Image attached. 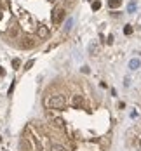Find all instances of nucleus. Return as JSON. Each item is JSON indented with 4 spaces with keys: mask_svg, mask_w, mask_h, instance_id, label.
<instances>
[{
    "mask_svg": "<svg viewBox=\"0 0 141 151\" xmlns=\"http://www.w3.org/2000/svg\"><path fill=\"white\" fill-rule=\"evenodd\" d=\"M46 106L54 108V109H61V108L66 106V99H64V96H61V94H56V96H51L49 99H46Z\"/></svg>",
    "mask_w": 141,
    "mask_h": 151,
    "instance_id": "1",
    "label": "nucleus"
},
{
    "mask_svg": "<svg viewBox=\"0 0 141 151\" xmlns=\"http://www.w3.org/2000/svg\"><path fill=\"white\" fill-rule=\"evenodd\" d=\"M52 23L54 24H61L63 21H64V17H66V11L63 9V7H56L54 11H52Z\"/></svg>",
    "mask_w": 141,
    "mask_h": 151,
    "instance_id": "2",
    "label": "nucleus"
},
{
    "mask_svg": "<svg viewBox=\"0 0 141 151\" xmlns=\"http://www.w3.org/2000/svg\"><path fill=\"white\" fill-rule=\"evenodd\" d=\"M37 45V42H35V38L31 37V35H26V37H23V40H21V47L23 49H33V47Z\"/></svg>",
    "mask_w": 141,
    "mask_h": 151,
    "instance_id": "3",
    "label": "nucleus"
},
{
    "mask_svg": "<svg viewBox=\"0 0 141 151\" xmlns=\"http://www.w3.org/2000/svg\"><path fill=\"white\" fill-rule=\"evenodd\" d=\"M19 150L21 151H33V144H31L26 137H21L19 139Z\"/></svg>",
    "mask_w": 141,
    "mask_h": 151,
    "instance_id": "4",
    "label": "nucleus"
},
{
    "mask_svg": "<svg viewBox=\"0 0 141 151\" xmlns=\"http://www.w3.org/2000/svg\"><path fill=\"white\" fill-rule=\"evenodd\" d=\"M72 104H73V108H75V109H80V108L84 106V97H82V96H73Z\"/></svg>",
    "mask_w": 141,
    "mask_h": 151,
    "instance_id": "5",
    "label": "nucleus"
},
{
    "mask_svg": "<svg viewBox=\"0 0 141 151\" xmlns=\"http://www.w3.org/2000/svg\"><path fill=\"white\" fill-rule=\"evenodd\" d=\"M37 37L42 38V40L47 38V37H49V28H47V26H38V30H37Z\"/></svg>",
    "mask_w": 141,
    "mask_h": 151,
    "instance_id": "6",
    "label": "nucleus"
},
{
    "mask_svg": "<svg viewBox=\"0 0 141 151\" xmlns=\"http://www.w3.org/2000/svg\"><path fill=\"white\" fill-rule=\"evenodd\" d=\"M51 120H52V125L56 127V129H64V120L59 118V116H51Z\"/></svg>",
    "mask_w": 141,
    "mask_h": 151,
    "instance_id": "7",
    "label": "nucleus"
},
{
    "mask_svg": "<svg viewBox=\"0 0 141 151\" xmlns=\"http://www.w3.org/2000/svg\"><path fill=\"white\" fill-rule=\"evenodd\" d=\"M31 144L35 146V151H44V148H42V144H40V141H38V137H37V136H33Z\"/></svg>",
    "mask_w": 141,
    "mask_h": 151,
    "instance_id": "8",
    "label": "nucleus"
},
{
    "mask_svg": "<svg viewBox=\"0 0 141 151\" xmlns=\"http://www.w3.org/2000/svg\"><path fill=\"white\" fill-rule=\"evenodd\" d=\"M122 5V0H108V7L110 9H119Z\"/></svg>",
    "mask_w": 141,
    "mask_h": 151,
    "instance_id": "9",
    "label": "nucleus"
},
{
    "mask_svg": "<svg viewBox=\"0 0 141 151\" xmlns=\"http://www.w3.org/2000/svg\"><path fill=\"white\" fill-rule=\"evenodd\" d=\"M51 151H68L64 146H61V144H58V142H52L51 144Z\"/></svg>",
    "mask_w": 141,
    "mask_h": 151,
    "instance_id": "10",
    "label": "nucleus"
},
{
    "mask_svg": "<svg viewBox=\"0 0 141 151\" xmlns=\"http://www.w3.org/2000/svg\"><path fill=\"white\" fill-rule=\"evenodd\" d=\"M140 59H131L129 61V68H131V70H138V68H140Z\"/></svg>",
    "mask_w": 141,
    "mask_h": 151,
    "instance_id": "11",
    "label": "nucleus"
},
{
    "mask_svg": "<svg viewBox=\"0 0 141 151\" xmlns=\"http://www.w3.org/2000/svg\"><path fill=\"white\" fill-rule=\"evenodd\" d=\"M17 33H19V28H17V24H12V26L9 28V35H11V37H17Z\"/></svg>",
    "mask_w": 141,
    "mask_h": 151,
    "instance_id": "12",
    "label": "nucleus"
},
{
    "mask_svg": "<svg viewBox=\"0 0 141 151\" xmlns=\"http://www.w3.org/2000/svg\"><path fill=\"white\" fill-rule=\"evenodd\" d=\"M12 68H14V70H19V68H21V61L17 59V58L12 59Z\"/></svg>",
    "mask_w": 141,
    "mask_h": 151,
    "instance_id": "13",
    "label": "nucleus"
},
{
    "mask_svg": "<svg viewBox=\"0 0 141 151\" xmlns=\"http://www.w3.org/2000/svg\"><path fill=\"white\" fill-rule=\"evenodd\" d=\"M101 9V2L99 0H94L93 2V11H99Z\"/></svg>",
    "mask_w": 141,
    "mask_h": 151,
    "instance_id": "14",
    "label": "nucleus"
},
{
    "mask_svg": "<svg viewBox=\"0 0 141 151\" xmlns=\"http://www.w3.org/2000/svg\"><path fill=\"white\" fill-rule=\"evenodd\" d=\"M131 33H132V26H131V24H127V26L124 28V35H131Z\"/></svg>",
    "mask_w": 141,
    "mask_h": 151,
    "instance_id": "15",
    "label": "nucleus"
},
{
    "mask_svg": "<svg viewBox=\"0 0 141 151\" xmlns=\"http://www.w3.org/2000/svg\"><path fill=\"white\" fill-rule=\"evenodd\" d=\"M72 19H68V23H66V26H64V31H70V28H72Z\"/></svg>",
    "mask_w": 141,
    "mask_h": 151,
    "instance_id": "16",
    "label": "nucleus"
},
{
    "mask_svg": "<svg viewBox=\"0 0 141 151\" xmlns=\"http://www.w3.org/2000/svg\"><path fill=\"white\" fill-rule=\"evenodd\" d=\"M31 66H33V59H30L28 63H26V64H25V70H30Z\"/></svg>",
    "mask_w": 141,
    "mask_h": 151,
    "instance_id": "17",
    "label": "nucleus"
},
{
    "mask_svg": "<svg viewBox=\"0 0 141 151\" xmlns=\"http://www.w3.org/2000/svg\"><path fill=\"white\" fill-rule=\"evenodd\" d=\"M134 9H136V5H134V4H129V12H131V11H134Z\"/></svg>",
    "mask_w": 141,
    "mask_h": 151,
    "instance_id": "18",
    "label": "nucleus"
},
{
    "mask_svg": "<svg viewBox=\"0 0 141 151\" xmlns=\"http://www.w3.org/2000/svg\"><path fill=\"white\" fill-rule=\"evenodd\" d=\"M4 75H5V70H4V68L0 66V76H4Z\"/></svg>",
    "mask_w": 141,
    "mask_h": 151,
    "instance_id": "19",
    "label": "nucleus"
},
{
    "mask_svg": "<svg viewBox=\"0 0 141 151\" xmlns=\"http://www.w3.org/2000/svg\"><path fill=\"white\" fill-rule=\"evenodd\" d=\"M0 142H2V137H0Z\"/></svg>",
    "mask_w": 141,
    "mask_h": 151,
    "instance_id": "20",
    "label": "nucleus"
}]
</instances>
